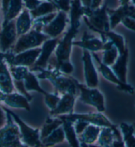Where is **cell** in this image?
Masks as SVG:
<instances>
[{
  "label": "cell",
  "instance_id": "obj_10",
  "mask_svg": "<svg viewBox=\"0 0 135 147\" xmlns=\"http://www.w3.org/2000/svg\"><path fill=\"white\" fill-rule=\"evenodd\" d=\"M60 38H48L42 44L41 51L38 58L36 63L29 69L32 72H38L39 70L43 69L48 67V63L53 53L55 52Z\"/></svg>",
  "mask_w": 135,
  "mask_h": 147
},
{
  "label": "cell",
  "instance_id": "obj_23",
  "mask_svg": "<svg viewBox=\"0 0 135 147\" xmlns=\"http://www.w3.org/2000/svg\"><path fill=\"white\" fill-rule=\"evenodd\" d=\"M99 34L101 36V38L104 42L107 40L111 42L118 50L119 54L123 53L128 48L123 36L113 30H110L107 32H101L99 33Z\"/></svg>",
  "mask_w": 135,
  "mask_h": 147
},
{
  "label": "cell",
  "instance_id": "obj_29",
  "mask_svg": "<svg viewBox=\"0 0 135 147\" xmlns=\"http://www.w3.org/2000/svg\"><path fill=\"white\" fill-rule=\"evenodd\" d=\"M62 125H63V121L59 117L52 116L48 117L45 123L40 129L41 141L54 132L59 127H61Z\"/></svg>",
  "mask_w": 135,
  "mask_h": 147
},
{
  "label": "cell",
  "instance_id": "obj_40",
  "mask_svg": "<svg viewBox=\"0 0 135 147\" xmlns=\"http://www.w3.org/2000/svg\"><path fill=\"white\" fill-rule=\"evenodd\" d=\"M41 2L40 0H23L24 8L31 11L35 9L41 3Z\"/></svg>",
  "mask_w": 135,
  "mask_h": 147
},
{
  "label": "cell",
  "instance_id": "obj_11",
  "mask_svg": "<svg viewBox=\"0 0 135 147\" xmlns=\"http://www.w3.org/2000/svg\"><path fill=\"white\" fill-rule=\"evenodd\" d=\"M82 61L83 63L85 85L90 88H97L99 84L98 72L94 64L92 53L87 50H83Z\"/></svg>",
  "mask_w": 135,
  "mask_h": 147
},
{
  "label": "cell",
  "instance_id": "obj_44",
  "mask_svg": "<svg viewBox=\"0 0 135 147\" xmlns=\"http://www.w3.org/2000/svg\"><path fill=\"white\" fill-rule=\"evenodd\" d=\"M130 1H131V0H118L119 5H128V4L130 3Z\"/></svg>",
  "mask_w": 135,
  "mask_h": 147
},
{
  "label": "cell",
  "instance_id": "obj_28",
  "mask_svg": "<svg viewBox=\"0 0 135 147\" xmlns=\"http://www.w3.org/2000/svg\"><path fill=\"white\" fill-rule=\"evenodd\" d=\"M62 121H63L62 127L65 133V139L71 147H81L80 141L79 140L78 135L75 132L73 123L65 119Z\"/></svg>",
  "mask_w": 135,
  "mask_h": 147
},
{
  "label": "cell",
  "instance_id": "obj_35",
  "mask_svg": "<svg viewBox=\"0 0 135 147\" xmlns=\"http://www.w3.org/2000/svg\"><path fill=\"white\" fill-rule=\"evenodd\" d=\"M61 95L59 94L58 93H49L48 92L46 95H44V102L46 106L50 111L56 108L58 104L59 100L61 99Z\"/></svg>",
  "mask_w": 135,
  "mask_h": 147
},
{
  "label": "cell",
  "instance_id": "obj_9",
  "mask_svg": "<svg viewBox=\"0 0 135 147\" xmlns=\"http://www.w3.org/2000/svg\"><path fill=\"white\" fill-rule=\"evenodd\" d=\"M58 117L62 120H69L72 123H73L77 119H81L88 122L89 124L95 125L99 126L100 127H112L116 125L112 123L111 121L101 112L85 113H72L71 114L61 115V116H58Z\"/></svg>",
  "mask_w": 135,
  "mask_h": 147
},
{
  "label": "cell",
  "instance_id": "obj_32",
  "mask_svg": "<svg viewBox=\"0 0 135 147\" xmlns=\"http://www.w3.org/2000/svg\"><path fill=\"white\" fill-rule=\"evenodd\" d=\"M57 11H58L52 2L50 1H42L35 9L31 11L30 13L32 19H35Z\"/></svg>",
  "mask_w": 135,
  "mask_h": 147
},
{
  "label": "cell",
  "instance_id": "obj_14",
  "mask_svg": "<svg viewBox=\"0 0 135 147\" xmlns=\"http://www.w3.org/2000/svg\"><path fill=\"white\" fill-rule=\"evenodd\" d=\"M92 54L94 59H96V61L98 63L99 71L103 78H105L107 81H109L111 83L116 84L117 88L119 90L123 91V92L129 93L130 94H134V88L133 86L129 83H123L121 82L114 74L110 67L105 65L101 63V59L99 58V56L96 53H92Z\"/></svg>",
  "mask_w": 135,
  "mask_h": 147
},
{
  "label": "cell",
  "instance_id": "obj_22",
  "mask_svg": "<svg viewBox=\"0 0 135 147\" xmlns=\"http://www.w3.org/2000/svg\"><path fill=\"white\" fill-rule=\"evenodd\" d=\"M15 21L18 36L26 34L32 28L33 19L29 11L25 8L23 9Z\"/></svg>",
  "mask_w": 135,
  "mask_h": 147
},
{
  "label": "cell",
  "instance_id": "obj_48",
  "mask_svg": "<svg viewBox=\"0 0 135 147\" xmlns=\"http://www.w3.org/2000/svg\"><path fill=\"white\" fill-rule=\"evenodd\" d=\"M130 2H131L132 5H133L135 7V0H131V1H130Z\"/></svg>",
  "mask_w": 135,
  "mask_h": 147
},
{
  "label": "cell",
  "instance_id": "obj_4",
  "mask_svg": "<svg viewBox=\"0 0 135 147\" xmlns=\"http://www.w3.org/2000/svg\"><path fill=\"white\" fill-rule=\"evenodd\" d=\"M80 27L81 26L69 25L63 36L61 38H60L54 52L56 59L55 63H59L71 60L73 42L79 33Z\"/></svg>",
  "mask_w": 135,
  "mask_h": 147
},
{
  "label": "cell",
  "instance_id": "obj_7",
  "mask_svg": "<svg viewBox=\"0 0 135 147\" xmlns=\"http://www.w3.org/2000/svg\"><path fill=\"white\" fill-rule=\"evenodd\" d=\"M6 112L7 116V123L0 129V147H19L23 142L19 127L10 113Z\"/></svg>",
  "mask_w": 135,
  "mask_h": 147
},
{
  "label": "cell",
  "instance_id": "obj_52",
  "mask_svg": "<svg viewBox=\"0 0 135 147\" xmlns=\"http://www.w3.org/2000/svg\"><path fill=\"white\" fill-rule=\"evenodd\" d=\"M42 1H50V0H40Z\"/></svg>",
  "mask_w": 135,
  "mask_h": 147
},
{
  "label": "cell",
  "instance_id": "obj_49",
  "mask_svg": "<svg viewBox=\"0 0 135 147\" xmlns=\"http://www.w3.org/2000/svg\"><path fill=\"white\" fill-rule=\"evenodd\" d=\"M19 147H28V146L27 145H26V144H22V145H21Z\"/></svg>",
  "mask_w": 135,
  "mask_h": 147
},
{
  "label": "cell",
  "instance_id": "obj_31",
  "mask_svg": "<svg viewBox=\"0 0 135 147\" xmlns=\"http://www.w3.org/2000/svg\"><path fill=\"white\" fill-rule=\"evenodd\" d=\"M119 130L126 147H135V136L132 124L123 122L119 126Z\"/></svg>",
  "mask_w": 135,
  "mask_h": 147
},
{
  "label": "cell",
  "instance_id": "obj_34",
  "mask_svg": "<svg viewBox=\"0 0 135 147\" xmlns=\"http://www.w3.org/2000/svg\"><path fill=\"white\" fill-rule=\"evenodd\" d=\"M13 81H23L29 72V68L24 66L9 65Z\"/></svg>",
  "mask_w": 135,
  "mask_h": 147
},
{
  "label": "cell",
  "instance_id": "obj_53",
  "mask_svg": "<svg viewBox=\"0 0 135 147\" xmlns=\"http://www.w3.org/2000/svg\"><path fill=\"white\" fill-rule=\"evenodd\" d=\"M134 108H135V104H134Z\"/></svg>",
  "mask_w": 135,
  "mask_h": 147
},
{
  "label": "cell",
  "instance_id": "obj_3",
  "mask_svg": "<svg viewBox=\"0 0 135 147\" xmlns=\"http://www.w3.org/2000/svg\"><path fill=\"white\" fill-rule=\"evenodd\" d=\"M3 108L6 112L10 113L13 120L18 125L23 144H26L28 147H42L39 129L29 126L17 113L5 107Z\"/></svg>",
  "mask_w": 135,
  "mask_h": 147
},
{
  "label": "cell",
  "instance_id": "obj_37",
  "mask_svg": "<svg viewBox=\"0 0 135 147\" xmlns=\"http://www.w3.org/2000/svg\"><path fill=\"white\" fill-rule=\"evenodd\" d=\"M56 7L58 11L69 13L71 7V0H50Z\"/></svg>",
  "mask_w": 135,
  "mask_h": 147
},
{
  "label": "cell",
  "instance_id": "obj_47",
  "mask_svg": "<svg viewBox=\"0 0 135 147\" xmlns=\"http://www.w3.org/2000/svg\"><path fill=\"white\" fill-rule=\"evenodd\" d=\"M132 126H133V128H134V135L135 136V122H134V123H132Z\"/></svg>",
  "mask_w": 135,
  "mask_h": 147
},
{
  "label": "cell",
  "instance_id": "obj_18",
  "mask_svg": "<svg viewBox=\"0 0 135 147\" xmlns=\"http://www.w3.org/2000/svg\"><path fill=\"white\" fill-rule=\"evenodd\" d=\"M76 102V95L66 93L61 95V99L54 110L50 111V115L52 117H58L74 113V108Z\"/></svg>",
  "mask_w": 135,
  "mask_h": 147
},
{
  "label": "cell",
  "instance_id": "obj_41",
  "mask_svg": "<svg viewBox=\"0 0 135 147\" xmlns=\"http://www.w3.org/2000/svg\"><path fill=\"white\" fill-rule=\"evenodd\" d=\"M7 121V112L0 105V129L5 125Z\"/></svg>",
  "mask_w": 135,
  "mask_h": 147
},
{
  "label": "cell",
  "instance_id": "obj_45",
  "mask_svg": "<svg viewBox=\"0 0 135 147\" xmlns=\"http://www.w3.org/2000/svg\"><path fill=\"white\" fill-rule=\"evenodd\" d=\"M88 147H114L113 145L111 146H99L98 144H89L88 145Z\"/></svg>",
  "mask_w": 135,
  "mask_h": 147
},
{
  "label": "cell",
  "instance_id": "obj_19",
  "mask_svg": "<svg viewBox=\"0 0 135 147\" xmlns=\"http://www.w3.org/2000/svg\"><path fill=\"white\" fill-rule=\"evenodd\" d=\"M0 91L5 94H10L15 91L9 67L3 58L0 60Z\"/></svg>",
  "mask_w": 135,
  "mask_h": 147
},
{
  "label": "cell",
  "instance_id": "obj_50",
  "mask_svg": "<svg viewBox=\"0 0 135 147\" xmlns=\"http://www.w3.org/2000/svg\"><path fill=\"white\" fill-rule=\"evenodd\" d=\"M120 147H126L125 145V143H124L123 144H122V145H121Z\"/></svg>",
  "mask_w": 135,
  "mask_h": 147
},
{
  "label": "cell",
  "instance_id": "obj_38",
  "mask_svg": "<svg viewBox=\"0 0 135 147\" xmlns=\"http://www.w3.org/2000/svg\"><path fill=\"white\" fill-rule=\"evenodd\" d=\"M89 125L90 124L88 122L84 121L83 119H77L75 120L73 122V125L75 132H76L77 135H81Z\"/></svg>",
  "mask_w": 135,
  "mask_h": 147
},
{
  "label": "cell",
  "instance_id": "obj_17",
  "mask_svg": "<svg viewBox=\"0 0 135 147\" xmlns=\"http://www.w3.org/2000/svg\"><path fill=\"white\" fill-rule=\"evenodd\" d=\"M105 42L102 39L85 32L79 41H74L73 46H79L91 53L102 52Z\"/></svg>",
  "mask_w": 135,
  "mask_h": 147
},
{
  "label": "cell",
  "instance_id": "obj_1",
  "mask_svg": "<svg viewBox=\"0 0 135 147\" xmlns=\"http://www.w3.org/2000/svg\"><path fill=\"white\" fill-rule=\"evenodd\" d=\"M38 72V74L36 75L38 78L39 79L49 81L54 86L55 92L60 95L66 93L77 95V87L74 78L62 74L55 67L50 65Z\"/></svg>",
  "mask_w": 135,
  "mask_h": 147
},
{
  "label": "cell",
  "instance_id": "obj_27",
  "mask_svg": "<svg viewBox=\"0 0 135 147\" xmlns=\"http://www.w3.org/2000/svg\"><path fill=\"white\" fill-rule=\"evenodd\" d=\"M23 82L26 90L28 92H37L42 94L44 96L48 93V92H46L40 86L39 79L34 72L29 71V72L28 73V74L26 75L25 79H24Z\"/></svg>",
  "mask_w": 135,
  "mask_h": 147
},
{
  "label": "cell",
  "instance_id": "obj_6",
  "mask_svg": "<svg viewBox=\"0 0 135 147\" xmlns=\"http://www.w3.org/2000/svg\"><path fill=\"white\" fill-rule=\"evenodd\" d=\"M77 89L80 91L79 100L83 103L94 107L98 112H103L105 110V98L103 93L97 88H90L81 84L75 79Z\"/></svg>",
  "mask_w": 135,
  "mask_h": 147
},
{
  "label": "cell",
  "instance_id": "obj_51",
  "mask_svg": "<svg viewBox=\"0 0 135 147\" xmlns=\"http://www.w3.org/2000/svg\"><path fill=\"white\" fill-rule=\"evenodd\" d=\"M1 21H0V30H1Z\"/></svg>",
  "mask_w": 135,
  "mask_h": 147
},
{
  "label": "cell",
  "instance_id": "obj_20",
  "mask_svg": "<svg viewBox=\"0 0 135 147\" xmlns=\"http://www.w3.org/2000/svg\"><path fill=\"white\" fill-rule=\"evenodd\" d=\"M128 61H129V50L127 48L123 53L119 55L116 62L110 67L116 77L123 83H128Z\"/></svg>",
  "mask_w": 135,
  "mask_h": 147
},
{
  "label": "cell",
  "instance_id": "obj_43",
  "mask_svg": "<svg viewBox=\"0 0 135 147\" xmlns=\"http://www.w3.org/2000/svg\"><path fill=\"white\" fill-rule=\"evenodd\" d=\"M81 1L84 7L91 8L92 0H81Z\"/></svg>",
  "mask_w": 135,
  "mask_h": 147
},
{
  "label": "cell",
  "instance_id": "obj_26",
  "mask_svg": "<svg viewBox=\"0 0 135 147\" xmlns=\"http://www.w3.org/2000/svg\"><path fill=\"white\" fill-rule=\"evenodd\" d=\"M102 52V58L100 59L101 63L109 67L116 62L119 55L117 48L107 40L103 45Z\"/></svg>",
  "mask_w": 135,
  "mask_h": 147
},
{
  "label": "cell",
  "instance_id": "obj_39",
  "mask_svg": "<svg viewBox=\"0 0 135 147\" xmlns=\"http://www.w3.org/2000/svg\"><path fill=\"white\" fill-rule=\"evenodd\" d=\"M121 23L126 28L135 32V19L129 17H125L121 20Z\"/></svg>",
  "mask_w": 135,
  "mask_h": 147
},
{
  "label": "cell",
  "instance_id": "obj_24",
  "mask_svg": "<svg viewBox=\"0 0 135 147\" xmlns=\"http://www.w3.org/2000/svg\"><path fill=\"white\" fill-rule=\"evenodd\" d=\"M68 16L70 25L81 26V18L84 16V7L81 0H71Z\"/></svg>",
  "mask_w": 135,
  "mask_h": 147
},
{
  "label": "cell",
  "instance_id": "obj_42",
  "mask_svg": "<svg viewBox=\"0 0 135 147\" xmlns=\"http://www.w3.org/2000/svg\"><path fill=\"white\" fill-rule=\"evenodd\" d=\"M103 5V0H92L91 9H95L100 7Z\"/></svg>",
  "mask_w": 135,
  "mask_h": 147
},
{
  "label": "cell",
  "instance_id": "obj_36",
  "mask_svg": "<svg viewBox=\"0 0 135 147\" xmlns=\"http://www.w3.org/2000/svg\"><path fill=\"white\" fill-rule=\"evenodd\" d=\"M55 67L58 69L62 74L65 75H69L72 74L73 72L74 71V66L71 60L69 61H65L61 63H55Z\"/></svg>",
  "mask_w": 135,
  "mask_h": 147
},
{
  "label": "cell",
  "instance_id": "obj_8",
  "mask_svg": "<svg viewBox=\"0 0 135 147\" xmlns=\"http://www.w3.org/2000/svg\"><path fill=\"white\" fill-rule=\"evenodd\" d=\"M40 51V47L27 50L18 53L8 51L3 53V59L8 65L24 66L30 69L36 63Z\"/></svg>",
  "mask_w": 135,
  "mask_h": 147
},
{
  "label": "cell",
  "instance_id": "obj_33",
  "mask_svg": "<svg viewBox=\"0 0 135 147\" xmlns=\"http://www.w3.org/2000/svg\"><path fill=\"white\" fill-rule=\"evenodd\" d=\"M107 13L109 15L110 29L114 30L119 24L121 20L125 17V12L123 5H119L116 9H110L107 7Z\"/></svg>",
  "mask_w": 135,
  "mask_h": 147
},
{
  "label": "cell",
  "instance_id": "obj_46",
  "mask_svg": "<svg viewBox=\"0 0 135 147\" xmlns=\"http://www.w3.org/2000/svg\"><path fill=\"white\" fill-rule=\"evenodd\" d=\"M2 58H3V53L0 52V60H1Z\"/></svg>",
  "mask_w": 135,
  "mask_h": 147
},
{
  "label": "cell",
  "instance_id": "obj_21",
  "mask_svg": "<svg viewBox=\"0 0 135 147\" xmlns=\"http://www.w3.org/2000/svg\"><path fill=\"white\" fill-rule=\"evenodd\" d=\"M115 140L122 141L123 137L120 130L116 125L112 127H101L99 133L98 141V145L99 146H111Z\"/></svg>",
  "mask_w": 135,
  "mask_h": 147
},
{
  "label": "cell",
  "instance_id": "obj_15",
  "mask_svg": "<svg viewBox=\"0 0 135 147\" xmlns=\"http://www.w3.org/2000/svg\"><path fill=\"white\" fill-rule=\"evenodd\" d=\"M1 6L3 15L2 24H5L15 20L23 10V0H1Z\"/></svg>",
  "mask_w": 135,
  "mask_h": 147
},
{
  "label": "cell",
  "instance_id": "obj_25",
  "mask_svg": "<svg viewBox=\"0 0 135 147\" xmlns=\"http://www.w3.org/2000/svg\"><path fill=\"white\" fill-rule=\"evenodd\" d=\"M101 128L99 126L90 124L81 135H78L79 141L87 145L94 144L98 141Z\"/></svg>",
  "mask_w": 135,
  "mask_h": 147
},
{
  "label": "cell",
  "instance_id": "obj_5",
  "mask_svg": "<svg viewBox=\"0 0 135 147\" xmlns=\"http://www.w3.org/2000/svg\"><path fill=\"white\" fill-rule=\"evenodd\" d=\"M48 38H49L42 31L32 28L26 34L19 36L13 46L12 52L18 53L27 50L39 48Z\"/></svg>",
  "mask_w": 135,
  "mask_h": 147
},
{
  "label": "cell",
  "instance_id": "obj_2",
  "mask_svg": "<svg viewBox=\"0 0 135 147\" xmlns=\"http://www.w3.org/2000/svg\"><path fill=\"white\" fill-rule=\"evenodd\" d=\"M107 9L106 4L95 9L84 7V21L90 30L99 34L111 30Z\"/></svg>",
  "mask_w": 135,
  "mask_h": 147
},
{
  "label": "cell",
  "instance_id": "obj_30",
  "mask_svg": "<svg viewBox=\"0 0 135 147\" xmlns=\"http://www.w3.org/2000/svg\"><path fill=\"white\" fill-rule=\"evenodd\" d=\"M65 133L62 125L41 141L42 147H52L65 141Z\"/></svg>",
  "mask_w": 135,
  "mask_h": 147
},
{
  "label": "cell",
  "instance_id": "obj_13",
  "mask_svg": "<svg viewBox=\"0 0 135 147\" xmlns=\"http://www.w3.org/2000/svg\"><path fill=\"white\" fill-rule=\"evenodd\" d=\"M15 21L13 20L5 24H1L0 30V50L1 52L5 53L11 50L18 38Z\"/></svg>",
  "mask_w": 135,
  "mask_h": 147
},
{
  "label": "cell",
  "instance_id": "obj_16",
  "mask_svg": "<svg viewBox=\"0 0 135 147\" xmlns=\"http://www.w3.org/2000/svg\"><path fill=\"white\" fill-rule=\"evenodd\" d=\"M3 102L9 107L16 109H23L26 111L30 110V101L25 96L18 92H13L10 94H5L0 91V102Z\"/></svg>",
  "mask_w": 135,
  "mask_h": 147
},
{
  "label": "cell",
  "instance_id": "obj_12",
  "mask_svg": "<svg viewBox=\"0 0 135 147\" xmlns=\"http://www.w3.org/2000/svg\"><path fill=\"white\" fill-rule=\"evenodd\" d=\"M68 23L69 16L67 13L57 11L54 19L42 28V32L49 38H59L65 32Z\"/></svg>",
  "mask_w": 135,
  "mask_h": 147
}]
</instances>
